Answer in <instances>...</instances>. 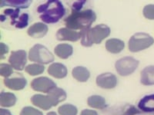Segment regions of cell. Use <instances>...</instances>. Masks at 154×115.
<instances>
[{"label": "cell", "mask_w": 154, "mask_h": 115, "mask_svg": "<svg viewBox=\"0 0 154 115\" xmlns=\"http://www.w3.org/2000/svg\"><path fill=\"white\" fill-rule=\"evenodd\" d=\"M58 112L60 115H76L78 110L75 106L72 105H63L59 107Z\"/></svg>", "instance_id": "d4e9b609"}, {"label": "cell", "mask_w": 154, "mask_h": 115, "mask_svg": "<svg viewBox=\"0 0 154 115\" xmlns=\"http://www.w3.org/2000/svg\"><path fill=\"white\" fill-rule=\"evenodd\" d=\"M9 62L16 71H23L27 62V54L24 50L12 51L9 58Z\"/></svg>", "instance_id": "52a82bcc"}, {"label": "cell", "mask_w": 154, "mask_h": 115, "mask_svg": "<svg viewBox=\"0 0 154 115\" xmlns=\"http://www.w3.org/2000/svg\"><path fill=\"white\" fill-rule=\"evenodd\" d=\"M106 49L109 52L112 54H118L123 50L125 44L120 39L118 38H110L106 42Z\"/></svg>", "instance_id": "2e32d148"}, {"label": "cell", "mask_w": 154, "mask_h": 115, "mask_svg": "<svg viewBox=\"0 0 154 115\" xmlns=\"http://www.w3.org/2000/svg\"><path fill=\"white\" fill-rule=\"evenodd\" d=\"M13 74V69L11 65L5 64V63H2L0 65V75L1 76L4 77L5 78H8L9 76Z\"/></svg>", "instance_id": "4316f807"}, {"label": "cell", "mask_w": 154, "mask_h": 115, "mask_svg": "<svg viewBox=\"0 0 154 115\" xmlns=\"http://www.w3.org/2000/svg\"><path fill=\"white\" fill-rule=\"evenodd\" d=\"M32 104L44 111L49 110L52 107V102L48 96L42 94H35L31 98Z\"/></svg>", "instance_id": "5bb4252c"}, {"label": "cell", "mask_w": 154, "mask_h": 115, "mask_svg": "<svg viewBox=\"0 0 154 115\" xmlns=\"http://www.w3.org/2000/svg\"><path fill=\"white\" fill-rule=\"evenodd\" d=\"M29 60L38 64H49L54 61V55L40 44H36L29 52Z\"/></svg>", "instance_id": "277c9868"}, {"label": "cell", "mask_w": 154, "mask_h": 115, "mask_svg": "<svg viewBox=\"0 0 154 115\" xmlns=\"http://www.w3.org/2000/svg\"><path fill=\"white\" fill-rule=\"evenodd\" d=\"M48 73L56 78L61 79L67 75V68L62 63H53L48 68Z\"/></svg>", "instance_id": "9a60e30c"}, {"label": "cell", "mask_w": 154, "mask_h": 115, "mask_svg": "<svg viewBox=\"0 0 154 115\" xmlns=\"http://www.w3.org/2000/svg\"><path fill=\"white\" fill-rule=\"evenodd\" d=\"M42 21L47 24L56 23L65 15L66 9L63 3L58 0H50L37 8Z\"/></svg>", "instance_id": "7a4b0ae2"}, {"label": "cell", "mask_w": 154, "mask_h": 115, "mask_svg": "<svg viewBox=\"0 0 154 115\" xmlns=\"http://www.w3.org/2000/svg\"><path fill=\"white\" fill-rule=\"evenodd\" d=\"M138 108L145 112H154V94L143 97L138 103Z\"/></svg>", "instance_id": "d6986e66"}, {"label": "cell", "mask_w": 154, "mask_h": 115, "mask_svg": "<svg viewBox=\"0 0 154 115\" xmlns=\"http://www.w3.org/2000/svg\"><path fill=\"white\" fill-rule=\"evenodd\" d=\"M96 15L92 9L72 10L71 14L64 19V22L69 29L82 30L83 28H89L96 21Z\"/></svg>", "instance_id": "6da1fadb"}, {"label": "cell", "mask_w": 154, "mask_h": 115, "mask_svg": "<svg viewBox=\"0 0 154 115\" xmlns=\"http://www.w3.org/2000/svg\"><path fill=\"white\" fill-rule=\"evenodd\" d=\"M4 84L8 88L11 89V90L19 91V90H23L26 87L27 84V81L23 75H20L19 77L5 78Z\"/></svg>", "instance_id": "8fae6325"}, {"label": "cell", "mask_w": 154, "mask_h": 115, "mask_svg": "<svg viewBox=\"0 0 154 115\" xmlns=\"http://www.w3.org/2000/svg\"><path fill=\"white\" fill-rule=\"evenodd\" d=\"M140 82L146 86L154 84V65L147 66L141 72Z\"/></svg>", "instance_id": "e0dca14e"}, {"label": "cell", "mask_w": 154, "mask_h": 115, "mask_svg": "<svg viewBox=\"0 0 154 115\" xmlns=\"http://www.w3.org/2000/svg\"><path fill=\"white\" fill-rule=\"evenodd\" d=\"M96 84L101 88L112 89L117 84V78L112 73H103L96 78Z\"/></svg>", "instance_id": "9c48e42d"}, {"label": "cell", "mask_w": 154, "mask_h": 115, "mask_svg": "<svg viewBox=\"0 0 154 115\" xmlns=\"http://www.w3.org/2000/svg\"><path fill=\"white\" fill-rule=\"evenodd\" d=\"M48 32V26L45 23L36 22L28 28L27 33L29 36L35 38H40L44 37Z\"/></svg>", "instance_id": "7c38bea8"}, {"label": "cell", "mask_w": 154, "mask_h": 115, "mask_svg": "<svg viewBox=\"0 0 154 115\" xmlns=\"http://www.w3.org/2000/svg\"><path fill=\"white\" fill-rule=\"evenodd\" d=\"M29 24V15L26 13H23L18 19L17 22L15 25V27L17 28H24Z\"/></svg>", "instance_id": "83f0119b"}, {"label": "cell", "mask_w": 154, "mask_h": 115, "mask_svg": "<svg viewBox=\"0 0 154 115\" xmlns=\"http://www.w3.org/2000/svg\"><path fill=\"white\" fill-rule=\"evenodd\" d=\"M0 115H12L11 112L9 111L6 110V109H3L1 108L0 109Z\"/></svg>", "instance_id": "e575fe53"}, {"label": "cell", "mask_w": 154, "mask_h": 115, "mask_svg": "<svg viewBox=\"0 0 154 115\" xmlns=\"http://www.w3.org/2000/svg\"><path fill=\"white\" fill-rule=\"evenodd\" d=\"M20 115H43L42 111L35 109L32 107H25L22 109Z\"/></svg>", "instance_id": "f1b7e54d"}, {"label": "cell", "mask_w": 154, "mask_h": 115, "mask_svg": "<svg viewBox=\"0 0 154 115\" xmlns=\"http://www.w3.org/2000/svg\"><path fill=\"white\" fill-rule=\"evenodd\" d=\"M139 63L138 60L135 59L134 58L127 56L116 62V69L121 76H128L135 72V70L138 67Z\"/></svg>", "instance_id": "8992f818"}, {"label": "cell", "mask_w": 154, "mask_h": 115, "mask_svg": "<svg viewBox=\"0 0 154 115\" xmlns=\"http://www.w3.org/2000/svg\"><path fill=\"white\" fill-rule=\"evenodd\" d=\"M31 0H3L1 1V7L9 5L16 9H26L31 4Z\"/></svg>", "instance_id": "7402d4cb"}, {"label": "cell", "mask_w": 154, "mask_h": 115, "mask_svg": "<svg viewBox=\"0 0 154 115\" xmlns=\"http://www.w3.org/2000/svg\"><path fill=\"white\" fill-rule=\"evenodd\" d=\"M80 115H98V114H97V112H96V111L86 109V110L82 111Z\"/></svg>", "instance_id": "836d02e7"}, {"label": "cell", "mask_w": 154, "mask_h": 115, "mask_svg": "<svg viewBox=\"0 0 154 115\" xmlns=\"http://www.w3.org/2000/svg\"><path fill=\"white\" fill-rule=\"evenodd\" d=\"M87 105L96 109H103L106 106L105 98L99 95H93L89 97L87 99Z\"/></svg>", "instance_id": "603a6c76"}, {"label": "cell", "mask_w": 154, "mask_h": 115, "mask_svg": "<svg viewBox=\"0 0 154 115\" xmlns=\"http://www.w3.org/2000/svg\"><path fill=\"white\" fill-rule=\"evenodd\" d=\"M54 52L58 57L62 59H66L72 55L73 48L69 44H59L55 48Z\"/></svg>", "instance_id": "ac0fdd59"}, {"label": "cell", "mask_w": 154, "mask_h": 115, "mask_svg": "<svg viewBox=\"0 0 154 115\" xmlns=\"http://www.w3.org/2000/svg\"><path fill=\"white\" fill-rule=\"evenodd\" d=\"M153 43V38L149 34L138 32L130 38L129 41V49L131 52H137L148 49Z\"/></svg>", "instance_id": "5b68a950"}, {"label": "cell", "mask_w": 154, "mask_h": 115, "mask_svg": "<svg viewBox=\"0 0 154 115\" xmlns=\"http://www.w3.org/2000/svg\"><path fill=\"white\" fill-rule=\"evenodd\" d=\"M17 98L14 94L10 92H1L0 94V105L3 108H10L14 106Z\"/></svg>", "instance_id": "44dd1931"}, {"label": "cell", "mask_w": 154, "mask_h": 115, "mask_svg": "<svg viewBox=\"0 0 154 115\" xmlns=\"http://www.w3.org/2000/svg\"><path fill=\"white\" fill-rule=\"evenodd\" d=\"M81 45L91 47L93 44H100L103 39L110 35V28L104 24L97 25L93 28H86L79 31Z\"/></svg>", "instance_id": "3957f363"}, {"label": "cell", "mask_w": 154, "mask_h": 115, "mask_svg": "<svg viewBox=\"0 0 154 115\" xmlns=\"http://www.w3.org/2000/svg\"><path fill=\"white\" fill-rule=\"evenodd\" d=\"M46 115H57V114H56V112H54V111H51V112H49V113H48L47 114H46Z\"/></svg>", "instance_id": "d590c367"}, {"label": "cell", "mask_w": 154, "mask_h": 115, "mask_svg": "<svg viewBox=\"0 0 154 115\" xmlns=\"http://www.w3.org/2000/svg\"><path fill=\"white\" fill-rule=\"evenodd\" d=\"M19 13H20V9H5L4 11V13L2 16H7L9 17L11 19V25H16V23L17 22L18 19H19L20 16H19Z\"/></svg>", "instance_id": "484cf974"}, {"label": "cell", "mask_w": 154, "mask_h": 115, "mask_svg": "<svg viewBox=\"0 0 154 115\" xmlns=\"http://www.w3.org/2000/svg\"><path fill=\"white\" fill-rule=\"evenodd\" d=\"M144 17L150 20H153L154 19V5L152 4H149V5H146L143 8V11Z\"/></svg>", "instance_id": "f546056e"}, {"label": "cell", "mask_w": 154, "mask_h": 115, "mask_svg": "<svg viewBox=\"0 0 154 115\" xmlns=\"http://www.w3.org/2000/svg\"><path fill=\"white\" fill-rule=\"evenodd\" d=\"M56 38L59 41H70L76 42L80 38V34L75 30L67 28H61L56 31Z\"/></svg>", "instance_id": "30bf717a"}, {"label": "cell", "mask_w": 154, "mask_h": 115, "mask_svg": "<svg viewBox=\"0 0 154 115\" xmlns=\"http://www.w3.org/2000/svg\"><path fill=\"white\" fill-rule=\"evenodd\" d=\"M44 70H45V67L40 64H31L25 68L26 72L31 76L40 75V74L43 73Z\"/></svg>", "instance_id": "cb8c5ba5"}, {"label": "cell", "mask_w": 154, "mask_h": 115, "mask_svg": "<svg viewBox=\"0 0 154 115\" xmlns=\"http://www.w3.org/2000/svg\"><path fill=\"white\" fill-rule=\"evenodd\" d=\"M85 3H86V1H76V2H74L72 5V10H82Z\"/></svg>", "instance_id": "1f68e13d"}, {"label": "cell", "mask_w": 154, "mask_h": 115, "mask_svg": "<svg viewBox=\"0 0 154 115\" xmlns=\"http://www.w3.org/2000/svg\"><path fill=\"white\" fill-rule=\"evenodd\" d=\"M56 87V84L53 80L47 77H40L33 79L31 82V87L35 91L48 93L50 90Z\"/></svg>", "instance_id": "ba28073f"}, {"label": "cell", "mask_w": 154, "mask_h": 115, "mask_svg": "<svg viewBox=\"0 0 154 115\" xmlns=\"http://www.w3.org/2000/svg\"><path fill=\"white\" fill-rule=\"evenodd\" d=\"M48 97L50 99L53 107L56 106L59 103L66 99V93L63 89L55 87L48 92Z\"/></svg>", "instance_id": "4fadbf2b"}, {"label": "cell", "mask_w": 154, "mask_h": 115, "mask_svg": "<svg viewBox=\"0 0 154 115\" xmlns=\"http://www.w3.org/2000/svg\"><path fill=\"white\" fill-rule=\"evenodd\" d=\"M72 75L74 78L78 81L86 82L90 77V72L85 67L78 66L72 69Z\"/></svg>", "instance_id": "ffe728a7"}, {"label": "cell", "mask_w": 154, "mask_h": 115, "mask_svg": "<svg viewBox=\"0 0 154 115\" xmlns=\"http://www.w3.org/2000/svg\"><path fill=\"white\" fill-rule=\"evenodd\" d=\"M140 114V111L134 106H130L122 115H136Z\"/></svg>", "instance_id": "4dcf8cb0"}, {"label": "cell", "mask_w": 154, "mask_h": 115, "mask_svg": "<svg viewBox=\"0 0 154 115\" xmlns=\"http://www.w3.org/2000/svg\"><path fill=\"white\" fill-rule=\"evenodd\" d=\"M0 46H1V59H2L5 58V55L8 52L9 48L5 44L2 43V42L0 44Z\"/></svg>", "instance_id": "d6a6232c"}]
</instances>
